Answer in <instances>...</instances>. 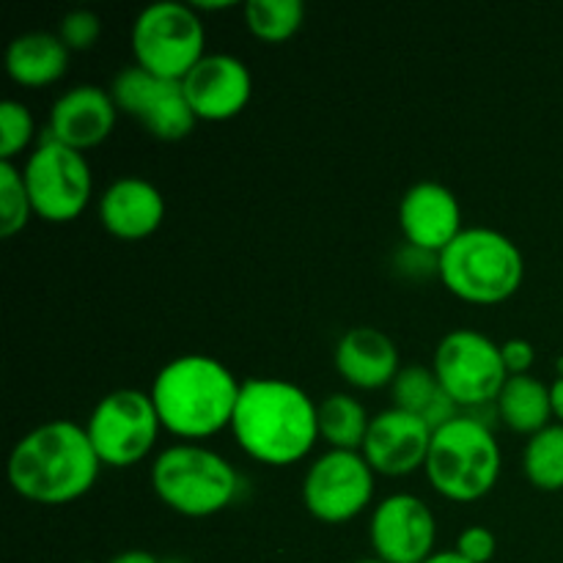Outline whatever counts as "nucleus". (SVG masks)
Segmentation results:
<instances>
[{"mask_svg": "<svg viewBox=\"0 0 563 563\" xmlns=\"http://www.w3.org/2000/svg\"><path fill=\"white\" fill-rule=\"evenodd\" d=\"M69 69V47L58 33L31 31L16 36L5 49V71L22 88H44L58 82Z\"/></svg>", "mask_w": 563, "mask_h": 563, "instance_id": "obj_20", "label": "nucleus"}, {"mask_svg": "<svg viewBox=\"0 0 563 563\" xmlns=\"http://www.w3.org/2000/svg\"><path fill=\"white\" fill-rule=\"evenodd\" d=\"M317 421L319 440H324L330 451H361L372 427L366 407L350 394H330L319 401Z\"/></svg>", "mask_w": 563, "mask_h": 563, "instance_id": "obj_22", "label": "nucleus"}, {"mask_svg": "<svg viewBox=\"0 0 563 563\" xmlns=\"http://www.w3.org/2000/svg\"><path fill=\"white\" fill-rule=\"evenodd\" d=\"M240 388V379L218 357L181 355L159 368L148 394L165 432L192 443L231 429Z\"/></svg>", "mask_w": 563, "mask_h": 563, "instance_id": "obj_3", "label": "nucleus"}, {"mask_svg": "<svg viewBox=\"0 0 563 563\" xmlns=\"http://www.w3.org/2000/svg\"><path fill=\"white\" fill-rule=\"evenodd\" d=\"M80 563H93V561H80Z\"/></svg>", "mask_w": 563, "mask_h": 563, "instance_id": "obj_36", "label": "nucleus"}, {"mask_svg": "<svg viewBox=\"0 0 563 563\" xmlns=\"http://www.w3.org/2000/svg\"><path fill=\"white\" fill-rule=\"evenodd\" d=\"M163 563H187L185 559H165Z\"/></svg>", "mask_w": 563, "mask_h": 563, "instance_id": "obj_35", "label": "nucleus"}, {"mask_svg": "<svg viewBox=\"0 0 563 563\" xmlns=\"http://www.w3.org/2000/svg\"><path fill=\"white\" fill-rule=\"evenodd\" d=\"M443 394L445 390L440 388L438 377L427 366H405L396 374L394 385H390V399H394L396 410L412 412V416L421 418L432 410L434 401Z\"/></svg>", "mask_w": 563, "mask_h": 563, "instance_id": "obj_25", "label": "nucleus"}, {"mask_svg": "<svg viewBox=\"0 0 563 563\" xmlns=\"http://www.w3.org/2000/svg\"><path fill=\"white\" fill-rule=\"evenodd\" d=\"M500 357H504L509 377H522V374H531L533 363H537V350L531 341L509 339L506 344H500Z\"/></svg>", "mask_w": 563, "mask_h": 563, "instance_id": "obj_30", "label": "nucleus"}, {"mask_svg": "<svg viewBox=\"0 0 563 563\" xmlns=\"http://www.w3.org/2000/svg\"><path fill=\"white\" fill-rule=\"evenodd\" d=\"M432 434V427L421 416L390 407L372 418L361 454L377 476H410L427 465Z\"/></svg>", "mask_w": 563, "mask_h": 563, "instance_id": "obj_15", "label": "nucleus"}, {"mask_svg": "<svg viewBox=\"0 0 563 563\" xmlns=\"http://www.w3.org/2000/svg\"><path fill=\"white\" fill-rule=\"evenodd\" d=\"M108 563H163V561L154 559L148 550H124V553H119L115 559H110Z\"/></svg>", "mask_w": 563, "mask_h": 563, "instance_id": "obj_31", "label": "nucleus"}, {"mask_svg": "<svg viewBox=\"0 0 563 563\" xmlns=\"http://www.w3.org/2000/svg\"><path fill=\"white\" fill-rule=\"evenodd\" d=\"M335 368L341 379L357 390L390 388L401 372L399 346L379 328H352L335 346Z\"/></svg>", "mask_w": 563, "mask_h": 563, "instance_id": "obj_19", "label": "nucleus"}, {"mask_svg": "<svg viewBox=\"0 0 563 563\" xmlns=\"http://www.w3.org/2000/svg\"><path fill=\"white\" fill-rule=\"evenodd\" d=\"M399 225L407 245L443 253L462 234V207L440 181H418L399 203Z\"/></svg>", "mask_w": 563, "mask_h": 563, "instance_id": "obj_16", "label": "nucleus"}, {"mask_svg": "<svg viewBox=\"0 0 563 563\" xmlns=\"http://www.w3.org/2000/svg\"><path fill=\"white\" fill-rule=\"evenodd\" d=\"M102 229L124 242H141L152 236L165 220V198L154 181L143 176H121L97 203Z\"/></svg>", "mask_w": 563, "mask_h": 563, "instance_id": "obj_18", "label": "nucleus"}, {"mask_svg": "<svg viewBox=\"0 0 563 563\" xmlns=\"http://www.w3.org/2000/svg\"><path fill=\"white\" fill-rule=\"evenodd\" d=\"M58 36L69 47V53L71 49L82 53V49H91L99 42V36H102V20L88 9L69 11L66 16H60Z\"/></svg>", "mask_w": 563, "mask_h": 563, "instance_id": "obj_28", "label": "nucleus"}, {"mask_svg": "<svg viewBox=\"0 0 563 563\" xmlns=\"http://www.w3.org/2000/svg\"><path fill=\"white\" fill-rule=\"evenodd\" d=\"M357 563H385L383 559H377V555H374V559H363V561H357Z\"/></svg>", "mask_w": 563, "mask_h": 563, "instance_id": "obj_34", "label": "nucleus"}, {"mask_svg": "<svg viewBox=\"0 0 563 563\" xmlns=\"http://www.w3.org/2000/svg\"><path fill=\"white\" fill-rule=\"evenodd\" d=\"M159 429L163 423L154 410L152 394H143L137 388L110 390L97 401L86 423V432L102 467H115V471L146 460L154 451Z\"/></svg>", "mask_w": 563, "mask_h": 563, "instance_id": "obj_10", "label": "nucleus"}, {"mask_svg": "<svg viewBox=\"0 0 563 563\" xmlns=\"http://www.w3.org/2000/svg\"><path fill=\"white\" fill-rule=\"evenodd\" d=\"M36 137V121L27 104L5 99L0 104V163H14Z\"/></svg>", "mask_w": 563, "mask_h": 563, "instance_id": "obj_27", "label": "nucleus"}, {"mask_svg": "<svg viewBox=\"0 0 563 563\" xmlns=\"http://www.w3.org/2000/svg\"><path fill=\"white\" fill-rule=\"evenodd\" d=\"M423 563H471V561L462 559L456 550H440V553H432Z\"/></svg>", "mask_w": 563, "mask_h": 563, "instance_id": "obj_33", "label": "nucleus"}, {"mask_svg": "<svg viewBox=\"0 0 563 563\" xmlns=\"http://www.w3.org/2000/svg\"><path fill=\"white\" fill-rule=\"evenodd\" d=\"M500 445L487 423L462 412L432 434L427 471L434 493L454 504H473L495 489L500 478Z\"/></svg>", "mask_w": 563, "mask_h": 563, "instance_id": "obj_5", "label": "nucleus"}, {"mask_svg": "<svg viewBox=\"0 0 563 563\" xmlns=\"http://www.w3.org/2000/svg\"><path fill=\"white\" fill-rule=\"evenodd\" d=\"M368 539L385 563H423L438 542V520L421 498L396 493L379 500L368 526Z\"/></svg>", "mask_w": 563, "mask_h": 563, "instance_id": "obj_13", "label": "nucleus"}, {"mask_svg": "<svg viewBox=\"0 0 563 563\" xmlns=\"http://www.w3.org/2000/svg\"><path fill=\"white\" fill-rule=\"evenodd\" d=\"M110 97H113L119 113L141 121L143 130L157 141H185L198 124L181 80L157 77L141 66L121 69L110 82Z\"/></svg>", "mask_w": 563, "mask_h": 563, "instance_id": "obj_12", "label": "nucleus"}, {"mask_svg": "<svg viewBox=\"0 0 563 563\" xmlns=\"http://www.w3.org/2000/svg\"><path fill=\"white\" fill-rule=\"evenodd\" d=\"M231 434L236 445L262 465H297L319 440L317 405L300 385L275 377H251L240 388Z\"/></svg>", "mask_w": 563, "mask_h": 563, "instance_id": "obj_1", "label": "nucleus"}, {"mask_svg": "<svg viewBox=\"0 0 563 563\" xmlns=\"http://www.w3.org/2000/svg\"><path fill=\"white\" fill-rule=\"evenodd\" d=\"M498 416L511 432L533 438L553 421V407H550V385L537 379L533 374L506 379L504 390L498 396Z\"/></svg>", "mask_w": 563, "mask_h": 563, "instance_id": "obj_21", "label": "nucleus"}, {"mask_svg": "<svg viewBox=\"0 0 563 563\" xmlns=\"http://www.w3.org/2000/svg\"><path fill=\"white\" fill-rule=\"evenodd\" d=\"M432 372L440 388L462 407V412L495 405L509 379L500 344L473 328L451 330L440 339Z\"/></svg>", "mask_w": 563, "mask_h": 563, "instance_id": "obj_9", "label": "nucleus"}, {"mask_svg": "<svg viewBox=\"0 0 563 563\" xmlns=\"http://www.w3.org/2000/svg\"><path fill=\"white\" fill-rule=\"evenodd\" d=\"M374 476L361 451H328L311 462L302 478V506L328 526L355 520L372 506Z\"/></svg>", "mask_w": 563, "mask_h": 563, "instance_id": "obj_11", "label": "nucleus"}, {"mask_svg": "<svg viewBox=\"0 0 563 563\" xmlns=\"http://www.w3.org/2000/svg\"><path fill=\"white\" fill-rule=\"evenodd\" d=\"M33 214L31 196H27L22 168L14 163H0V236L11 240L27 225Z\"/></svg>", "mask_w": 563, "mask_h": 563, "instance_id": "obj_26", "label": "nucleus"}, {"mask_svg": "<svg viewBox=\"0 0 563 563\" xmlns=\"http://www.w3.org/2000/svg\"><path fill=\"white\" fill-rule=\"evenodd\" d=\"M456 553L471 563H489L498 553V539L489 528L471 526L456 537Z\"/></svg>", "mask_w": 563, "mask_h": 563, "instance_id": "obj_29", "label": "nucleus"}, {"mask_svg": "<svg viewBox=\"0 0 563 563\" xmlns=\"http://www.w3.org/2000/svg\"><path fill=\"white\" fill-rule=\"evenodd\" d=\"M526 278V258L515 240L495 229H465L440 253V280L460 300L498 306Z\"/></svg>", "mask_w": 563, "mask_h": 563, "instance_id": "obj_4", "label": "nucleus"}, {"mask_svg": "<svg viewBox=\"0 0 563 563\" xmlns=\"http://www.w3.org/2000/svg\"><path fill=\"white\" fill-rule=\"evenodd\" d=\"M240 473L218 451L176 443L152 462V489L170 511L190 520L214 517L234 504Z\"/></svg>", "mask_w": 563, "mask_h": 563, "instance_id": "obj_6", "label": "nucleus"}, {"mask_svg": "<svg viewBox=\"0 0 563 563\" xmlns=\"http://www.w3.org/2000/svg\"><path fill=\"white\" fill-rule=\"evenodd\" d=\"M550 407L555 421L563 423V377H555V383L550 385Z\"/></svg>", "mask_w": 563, "mask_h": 563, "instance_id": "obj_32", "label": "nucleus"}, {"mask_svg": "<svg viewBox=\"0 0 563 563\" xmlns=\"http://www.w3.org/2000/svg\"><path fill=\"white\" fill-rule=\"evenodd\" d=\"M115 115H119V108L108 88L82 82L55 99L49 110L47 135L75 152H88L113 135Z\"/></svg>", "mask_w": 563, "mask_h": 563, "instance_id": "obj_17", "label": "nucleus"}, {"mask_svg": "<svg viewBox=\"0 0 563 563\" xmlns=\"http://www.w3.org/2000/svg\"><path fill=\"white\" fill-rule=\"evenodd\" d=\"M242 11L247 31L267 44L289 42L306 20V5L300 0H247Z\"/></svg>", "mask_w": 563, "mask_h": 563, "instance_id": "obj_24", "label": "nucleus"}, {"mask_svg": "<svg viewBox=\"0 0 563 563\" xmlns=\"http://www.w3.org/2000/svg\"><path fill=\"white\" fill-rule=\"evenodd\" d=\"M102 462L86 427L47 421L27 432L9 456V484L20 498L38 506H66L91 493Z\"/></svg>", "mask_w": 563, "mask_h": 563, "instance_id": "obj_2", "label": "nucleus"}, {"mask_svg": "<svg viewBox=\"0 0 563 563\" xmlns=\"http://www.w3.org/2000/svg\"><path fill=\"white\" fill-rule=\"evenodd\" d=\"M185 97L198 121H231L253 97V75L236 55H203L181 80Z\"/></svg>", "mask_w": 563, "mask_h": 563, "instance_id": "obj_14", "label": "nucleus"}, {"mask_svg": "<svg viewBox=\"0 0 563 563\" xmlns=\"http://www.w3.org/2000/svg\"><path fill=\"white\" fill-rule=\"evenodd\" d=\"M526 478L542 493L563 489V423H550L539 434L528 438L522 451Z\"/></svg>", "mask_w": 563, "mask_h": 563, "instance_id": "obj_23", "label": "nucleus"}, {"mask_svg": "<svg viewBox=\"0 0 563 563\" xmlns=\"http://www.w3.org/2000/svg\"><path fill=\"white\" fill-rule=\"evenodd\" d=\"M130 44L135 66L168 80H185L192 66L207 55V31L192 5L163 0L146 5L135 16Z\"/></svg>", "mask_w": 563, "mask_h": 563, "instance_id": "obj_7", "label": "nucleus"}, {"mask_svg": "<svg viewBox=\"0 0 563 563\" xmlns=\"http://www.w3.org/2000/svg\"><path fill=\"white\" fill-rule=\"evenodd\" d=\"M22 179L31 196L33 214L47 223H71L91 201L93 176L86 154L49 135H42L38 146L27 154Z\"/></svg>", "mask_w": 563, "mask_h": 563, "instance_id": "obj_8", "label": "nucleus"}]
</instances>
